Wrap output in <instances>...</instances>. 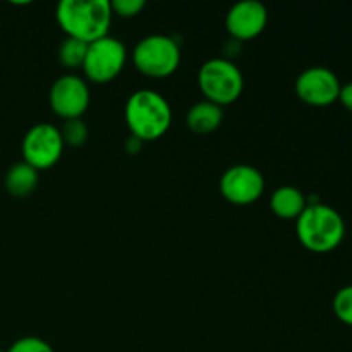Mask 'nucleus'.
<instances>
[{
	"instance_id": "14",
	"label": "nucleus",
	"mask_w": 352,
	"mask_h": 352,
	"mask_svg": "<svg viewBox=\"0 0 352 352\" xmlns=\"http://www.w3.org/2000/svg\"><path fill=\"white\" fill-rule=\"evenodd\" d=\"M223 120L222 107L215 105L212 102H198L189 109L186 116V124L189 129L196 134H210L220 127Z\"/></svg>"
},
{
	"instance_id": "6",
	"label": "nucleus",
	"mask_w": 352,
	"mask_h": 352,
	"mask_svg": "<svg viewBox=\"0 0 352 352\" xmlns=\"http://www.w3.org/2000/svg\"><path fill=\"white\" fill-rule=\"evenodd\" d=\"M126 60L127 50L122 41L113 36H103L88 45L82 71L95 85H107L122 72Z\"/></svg>"
},
{
	"instance_id": "8",
	"label": "nucleus",
	"mask_w": 352,
	"mask_h": 352,
	"mask_svg": "<svg viewBox=\"0 0 352 352\" xmlns=\"http://www.w3.org/2000/svg\"><path fill=\"white\" fill-rule=\"evenodd\" d=\"M48 102L52 110L64 120L81 119L91 102L88 82L76 74L60 76L52 85Z\"/></svg>"
},
{
	"instance_id": "9",
	"label": "nucleus",
	"mask_w": 352,
	"mask_h": 352,
	"mask_svg": "<svg viewBox=\"0 0 352 352\" xmlns=\"http://www.w3.org/2000/svg\"><path fill=\"white\" fill-rule=\"evenodd\" d=\"M340 88L342 85L336 72L322 65L305 69L294 85L298 98L313 107H329L339 102Z\"/></svg>"
},
{
	"instance_id": "13",
	"label": "nucleus",
	"mask_w": 352,
	"mask_h": 352,
	"mask_svg": "<svg viewBox=\"0 0 352 352\" xmlns=\"http://www.w3.org/2000/svg\"><path fill=\"white\" fill-rule=\"evenodd\" d=\"M40 182V172L28 165L26 162H17L7 170L3 184H6L7 192L14 198H26L33 195L34 189Z\"/></svg>"
},
{
	"instance_id": "17",
	"label": "nucleus",
	"mask_w": 352,
	"mask_h": 352,
	"mask_svg": "<svg viewBox=\"0 0 352 352\" xmlns=\"http://www.w3.org/2000/svg\"><path fill=\"white\" fill-rule=\"evenodd\" d=\"M332 308L344 325L352 327V285H346L336 292Z\"/></svg>"
},
{
	"instance_id": "10",
	"label": "nucleus",
	"mask_w": 352,
	"mask_h": 352,
	"mask_svg": "<svg viewBox=\"0 0 352 352\" xmlns=\"http://www.w3.org/2000/svg\"><path fill=\"white\" fill-rule=\"evenodd\" d=\"M265 191V179L253 165L239 164L227 168L220 177V192L229 203L246 206L258 201Z\"/></svg>"
},
{
	"instance_id": "22",
	"label": "nucleus",
	"mask_w": 352,
	"mask_h": 352,
	"mask_svg": "<svg viewBox=\"0 0 352 352\" xmlns=\"http://www.w3.org/2000/svg\"><path fill=\"white\" fill-rule=\"evenodd\" d=\"M0 352H7V351H2V349H0Z\"/></svg>"
},
{
	"instance_id": "12",
	"label": "nucleus",
	"mask_w": 352,
	"mask_h": 352,
	"mask_svg": "<svg viewBox=\"0 0 352 352\" xmlns=\"http://www.w3.org/2000/svg\"><path fill=\"white\" fill-rule=\"evenodd\" d=\"M308 206V198L294 186H280L272 192L270 210L282 220H298Z\"/></svg>"
},
{
	"instance_id": "16",
	"label": "nucleus",
	"mask_w": 352,
	"mask_h": 352,
	"mask_svg": "<svg viewBox=\"0 0 352 352\" xmlns=\"http://www.w3.org/2000/svg\"><path fill=\"white\" fill-rule=\"evenodd\" d=\"M58 131H60L62 141L67 146H82L86 143V140H88V126H86L82 119L64 120V126Z\"/></svg>"
},
{
	"instance_id": "21",
	"label": "nucleus",
	"mask_w": 352,
	"mask_h": 352,
	"mask_svg": "<svg viewBox=\"0 0 352 352\" xmlns=\"http://www.w3.org/2000/svg\"><path fill=\"white\" fill-rule=\"evenodd\" d=\"M141 148H143V141L138 140V138H134V136L127 138V141H126V151H127V153L136 155L138 151L141 150Z\"/></svg>"
},
{
	"instance_id": "19",
	"label": "nucleus",
	"mask_w": 352,
	"mask_h": 352,
	"mask_svg": "<svg viewBox=\"0 0 352 352\" xmlns=\"http://www.w3.org/2000/svg\"><path fill=\"white\" fill-rule=\"evenodd\" d=\"M144 6L146 3L143 0H113V2H110L113 16L117 14V16L126 17V19L138 16L144 9Z\"/></svg>"
},
{
	"instance_id": "18",
	"label": "nucleus",
	"mask_w": 352,
	"mask_h": 352,
	"mask_svg": "<svg viewBox=\"0 0 352 352\" xmlns=\"http://www.w3.org/2000/svg\"><path fill=\"white\" fill-rule=\"evenodd\" d=\"M7 352H55L54 347L47 342V340L40 339V337H21L17 339L12 346L9 347Z\"/></svg>"
},
{
	"instance_id": "3",
	"label": "nucleus",
	"mask_w": 352,
	"mask_h": 352,
	"mask_svg": "<svg viewBox=\"0 0 352 352\" xmlns=\"http://www.w3.org/2000/svg\"><path fill=\"white\" fill-rule=\"evenodd\" d=\"M131 136L143 143L165 136L172 124V109L164 95L153 89H138L127 98L124 109Z\"/></svg>"
},
{
	"instance_id": "15",
	"label": "nucleus",
	"mask_w": 352,
	"mask_h": 352,
	"mask_svg": "<svg viewBox=\"0 0 352 352\" xmlns=\"http://www.w3.org/2000/svg\"><path fill=\"white\" fill-rule=\"evenodd\" d=\"M86 52H88V43L65 36V40L58 47V60L67 69H82Z\"/></svg>"
},
{
	"instance_id": "1",
	"label": "nucleus",
	"mask_w": 352,
	"mask_h": 352,
	"mask_svg": "<svg viewBox=\"0 0 352 352\" xmlns=\"http://www.w3.org/2000/svg\"><path fill=\"white\" fill-rule=\"evenodd\" d=\"M55 17L65 36L89 45L109 36L113 12L109 0H62Z\"/></svg>"
},
{
	"instance_id": "20",
	"label": "nucleus",
	"mask_w": 352,
	"mask_h": 352,
	"mask_svg": "<svg viewBox=\"0 0 352 352\" xmlns=\"http://www.w3.org/2000/svg\"><path fill=\"white\" fill-rule=\"evenodd\" d=\"M339 102L342 103L344 109H347L349 112H352V81L344 85L340 88V95H339Z\"/></svg>"
},
{
	"instance_id": "7",
	"label": "nucleus",
	"mask_w": 352,
	"mask_h": 352,
	"mask_svg": "<svg viewBox=\"0 0 352 352\" xmlns=\"http://www.w3.org/2000/svg\"><path fill=\"white\" fill-rule=\"evenodd\" d=\"M64 146L58 127L47 122L34 124L23 138V144H21L23 162L36 168L38 172L47 170L60 160Z\"/></svg>"
},
{
	"instance_id": "11",
	"label": "nucleus",
	"mask_w": 352,
	"mask_h": 352,
	"mask_svg": "<svg viewBox=\"0 0 352 352\" xmlns=\"http://www.w3.org/2000/svg\"><path fill=\"white\" fill-rule=\"evenodd\" d=\"M268 23L267 7L258 0L234 3L226 17V28L234 41H250L260 36Z\"/></svg>"
},
{
	"instance_id": "4",
	"label": "nucleus",
	"mask_w": 352,
	"mask_h": 352,
	"mask_svg": "<svg viewBox=\"0 0 352 352\" xmlns=\"http://www.w3.org/2000/svg\"><path fill=\"white\" fill-rule=\"evenodd\" d=\"M198 86L206 102L226 107L243 95L244 76L229 58H210L199 67Z\"/></svg>"
},
{
	"instance_id": "5",
	"label": "nucleus",
	"mask_w": 352,
	"mask_h": 352,
	"mask_svg": "<svg viewBox=\"0 0 352 352\" xmlns=\"http://www.w3.org/2000/svg\"><path fill=\"white\" fill-rule=\"evenodd\" d=\"M134 67L143 76L164 79L174 74L181 64L179 43L165 34H150L138 41L133 52Z\"/></svg>"
},
{
	"instance_id": "2",
	"label": "nucleus",
	"mask_w": 352,
	"mask_h": 352,
	"mask_svg": "<svg viewBox=\"0 0 352 352\" xmlns=\"http://www.w3.org/2000/svg\"><path fill=\"white\" fill-rule=\"evenodd\" d=\"M296 234L302 246L311 253L325 254L337 250L346 237V222L333 206L308 203L296 220Z\"/></svg>"
}]
</instances>
